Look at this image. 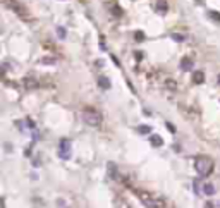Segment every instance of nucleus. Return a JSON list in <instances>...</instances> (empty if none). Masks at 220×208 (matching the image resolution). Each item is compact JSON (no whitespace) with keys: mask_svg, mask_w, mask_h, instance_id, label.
Returning a JSON list of instances; mask_svg holds the SVG:
<instances>
[{"mask_svg":"<svg viewBox=\"0 0 220 208\" xmlns=\"http://www.w3.org/2000/svg\"><path fill=\"white\" fill-rule=\"evenodd\" d=\"M194 169L201 177H206L213 170V160L210 157H196L194 160Z\"/></svg>","mask_w":220,"mask_h":208,"instance_id":"nucleus-1","label":"nucleus"},{"mask_svg":"<svg viewBox=\"0 0 220 208\" xmlns=\"http://www.w3.org/2000/svg\"><path fill=\"white\" fill-rule=\"evenodd\" d=\"M83 119H84L86 124H90L93 127H98L102 124V114L98 112V110H95V108H90V107L83 110Z\"/></svg>","mask_w":220,"mask_h":208,"instance_id":"nucleus-2","label":"nucleus"},{"mask_svg":"<svg viewBox=\"0 0 220 208\" xmlns=\"http://www.w3.org/2000/svg\"><path fill=\"white\" fill-rule=\"evenodd\" d=\"M140 198H141V201L145 203L146 208H165V203L162 201L160 198H155L153 194H150L146 191H140Z\"/></svg>","mask_w":220,"mask_h":208,"instance_id":"nucleus-3","label":"nucleus"},{"mask_svg":"<svg viewBox=\"0 0 220 208\" xmlns=\"http://www.w3.org/2000/svg\"><path fill=\"white\" fill-rule=\"evenodd\" d=\"M59 155L60 158H64V160H67V158H71V141L69 139H60L59 143Z\"/></svg>","mask_w":220,"mask_h":208,"instance_id":"nucleus-4","label":"nucleus"},{"mask_svg":"<svg viewBox=\"0 0 220 208\" xmlns=\"http://www.w3.org/2000/svg\"><path fill=\"white\" fill-rule=\"evenodd\" d=\"M11 9L14 12H16L17 16L21 17V19H29V14H28L26 11H24V7L21 5V4H19V2H16V0H12L11 2Z\"/></svg>","mask_w":220,"mask_h":208,"instance_id":"nucleus-5","label":"nucleus"},{"mask_svg":"<svg viewBox=\"0 0 220 208\" xmlns=\"http://www.w3.org/2000/svg\"><path fill=\"white\" fill-rule=\"evenodd\" d=\"M98 86L102 88V90H110V86H112V83H110V79L108 78H105V76H98Z\"/></svg>","mask_w":220,"mask_h":208,"instance_id":"nucleus-6","label":"nucleus"},{"mask_svg":"<svg viewBox=\"0 0 220 208\" xmlns=\"http://www.w3.org/2000/svg\"><path fill=\"white\" fill-rule=\"evenodd\" d=\"M205 81V72L203 71H196V72H193V83L194 84H203Z\"/></svg>","mask_w":220,"mask_h":208,"instance_id":"nucleus-7","label":"nucleus"},{"mask_svg":"<svg viewBox=\"0 0 220 208\" xmlns=\"http://www.w3.org/2000/svg\"><path fill=\"white\" fill-rule=\"evenodd\" d=\"M181 69L182 71H193V59L184 57V59L181 60Z\"/></svg>","mask_w":220,"mask_h":208,"instance_id":"nucleus-8","label":"nucleus"},{"mask_svg":"<svg viewBox=\"0 0 220 208\" xmlns=\"http://www.w3.org/2000/svg\"><path fill=\"white\" fill-rule=\"evenodd\" d=\"M22 83H24V86H26V88H29V90H33V88H38V86H40V83H38L34 78H24V81H22Z\"/></svg>","mask_w":220,"mask_h":208,"instance_id":"nucleus-9","label":"nucleus"},{"mask_svg":"<svg viewBox=\"0 0 220 208\" xmlns=\"http://www.w3.org/2000/svg\"><path fill=\"white\" fill-rule=\"evenodd\" d=\"M150 143H151V146H156V148H158V146L163 144V139H162L158 134H151L150 136Z\"/></svg>","mask_w":220,"mask_h":208,"instance_id":"nucleus-10","label":"nucleus"},{"mask_svg":"<svg viewBox=\"0 0 220 208\" xmlns=\"http://www.w3.org/2000/svg\"><path fill=\"white\" fill-rule=\"evenodd\" d=\"M156 11L160 12V14H165V12L169 11L167 2H163V0H158V2H156Z\"/></svg>","mask_w":220,"mask_h":208,"instance_id":"nucleus-11","label":"nucleus"},{"mask_svg":"<svg viewBox=\"0 0 220 208\" xmlns=\"http://www.w3.org/2000/svg\"><path fill=\"white\" fill-rule=\"evenodd\" d=\"M203 193H205V194H208V196H210V194H213V193H215V186H213V184H210V182H205V184H203Z\"/></svg>","mask_w":220,"mask_h":208,"instance_id":"nucleus-12","label":"nucleus"},{"mask_svg":"<svg viewBox=\"0 0 220 208\" xmlns=\"http://www.w3.org/2000/svg\"><path fill=\"white\" fill-rule=\"evenodd\" d=\"M138 133H140V134H150L151 133V127H150V126H146V124H141V126H138Z\"/></svg>","mask_w":220,"mask_h":208,"instance_id":"nucleus-13","label":"nucleus"},{"mask_svg":"<svg viewBox=\"0 0 220 208\" xmlns=\"http://www.w3.org/2000/svg\"><path fill=\"white\" fill-rule=\"evenodd\" d=\"M57 60L54 59V57H43L41 60H40V64H45V65H54Z\"/></svg>","mask_w":220,"mask_h":208,"instance_id":"nucleus-14","label":"nucleus"},{"mask_svg":"<svg viewBox=\"0 0 220 208\" xmlns=\"http://www.w3.org/2000/svg\"><path fill=\"white\" fill-rule=\"evenodd\" d=\"M165 88H169V90H177V83L174 79H165Z\"/></svg>","mask_w":220,"mask_h":208,"instance_id":"nucleus-15","label":"nucleus"},{"mask_svg":"<svg viewBox=\"0 0 220 208\" xmlns=\"http://www.w3.org/2000/svg\"><path fill=\"white\" fill-rule=\"evenodd\" d=\"M108 174H110L112 177L117 176V169H115V165H113V163H108Z\"/></svg>","mask_w":220,"mask_h":208,"instance_id":"nucleus-16","label":"nucleus"},{"mask_svg":"<svg viewBox=\"0 0 220 208\" xmlns=\"http://www.w3.org/2000/svg\"><path fill=\"white\" fill-rule=\"evenodd\" d=\"M57 35H59V38H62V40H64V38H65V29L62 26H59V28H57Z\"/></svg>","mask_w":220,"mask_h":208,"instance_id":"nucleus-17","label":"nucleus"},{"mask_svg":"<svg viewBox=\"0 0 220 208\" xmlns=\"http://www.w3.org/2000/svg\"><path fill=\"white\" fill-rule=\"evenodd\" d=\"M115 205H117V208H131V206L127 205V203L122 201V200H117V203H115Z\"/></svg>","mask_w":220,"mask_h":208,"instance_id":"nucleus-18","label":"nucleus"},{"mask_svg":"<svg viewBox=\"0 0 220 208\" xmlns=\"http://www.w3.org/2000/svg\"><path fill=\"white\" fill-rule=\"evenodd\" d=\"M210 16L213 17L215 21H218V22H220V14H218V12H215V11H212V12H210Z\"/></svg>","mask_w":220,"mask_h":208,"instance_id":"nucleus-19","label":"nucleus"},{"mask_svg":"<svg viewBox=\"0 0 220 208\" xmlns=\"http://www.w3.org/2000/svg\"><path fill=\"white\" fill-rule=\"evenodd\" d=\"M172 38H174L176 41H184V36H182V35H172Z\"/></svg>","mask_w":220,"mask_h":208,"instance_id":"nucleus-20","label":"nucleus"},{"mask_svg":"<svg viewBox=\"0 0 220 208\" xmlns=\"http://www.w3.org/2000/svg\"><path fill=\"white\" fill-rule=\"evenodd\" d=\"M134 38H136V40H140V41H141V40H145V35H143V33H141V31H138V33H136V35H134Z\"/></svg>","mask_w":220,"mask_h":208,"instance_id":"nucleus-21","label":"nucleus"},{"mask_svg":"<svg viewBox=\"0 0 220 208\" xmlns=\"http://www.w3.org/2000/svg\"><path fill=\"white\" fill-rule=\"evenodd\" d=\"M167 127H169L170 133H176V127H174V124H172V122H167Z\"/></svg>","mask_w":220,"mask_h":208,"instance_id":"nucleus-22","label":"nucleus"},{"mask_svg":"<svg viewBox=\"0 0 220 208\" xmlns=\"http://www.w3.org/2000/svg\"><path fill=\"white\" fill-rule=\"evenodd\" d=\"M28 124H29V127H31V129H34V122H33L31 119H28Z\"/></svg>","mask_w":220,"mask_h":208,"instance_id":"nucleus-23","label":"nucleus"},{"mask_svg":"<svg viewBox=\"0 0 220 208\" xmlns=\"http://www.w3.org/2000/svg\"><path fill=\"white\" fill-rule=\"evenodd\" d=\"M205 208H212V203H208V205H206V206H205Z\"/></svg>","mask_w":220,"mask_h":208,"instance_id":"nucleus-24","label":"nucleus"},{"mask_svg":"<svg viewBox=\"0 0 220 208\" xmlns=\"http://www.w3.org/2000/svg\"><path fill=\"white\" fill-rule=\"evenodd\" d=\"M217 81H218V83H220V74H218V76H217Z\"/></svg>","mask_w":220,"mask_h":208,"instance_id":"nucleus-25","label":"nucleus"}]
</instances>
